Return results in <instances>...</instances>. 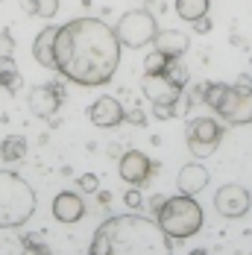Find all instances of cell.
<instances>
[{"mask_svg":"<svg viewBox=\"0 0 252 255\" xmlns=\"http://www.w3.org/2000/svg\"><path fill=\"white\" fill-rule=\"evenodd\" d=\"M121 50L115 26L100 18H74L56 32V71L82 88H97L118 74Z\"/></svg>","mask_w":252,"mask_h":255,"instance_id":"cell-1","label":"cell"},{"mask_svg":"<svg viewBox=\"0 0 252 255\" xmlns=\"http://www.w3.org/2000/svg\"><path fill=\"white\" fill-rule=\"evenodd\" d=\"M109 241H112V253L121 255H135V253H167L176 250L182 241L167 238L158 220L141 217V214H124V217H109L100 226Z\"/></svg>","mask_w":252,"mask_h":255,"instance_id":"cell-2","label":"cell"},{"mask_svg":"<svg viewBox=\"0 0 252 255\" xmlns=\"http://www.w3.org/2000/svg\"><path fill=\"white\" fill-rule=\"evenodd\" d=\"M35 214V191L15 170H0V229H18Z\"/></svg>","mask_w":252,"mask_h":255,"instance_id":"cell-3","label":"cell"},{"mask_svg":"<svg viewBox=\"0 0 252 255\" xmlns=\"http://www.w3.org/2000/svg\"><path fill=\"white\" fill-rule=\"evenodd\" d=\"M158 226L167 238H176V241H188L191 235H197L202 229V208L194 197L188 194H179V197H167L164 205L158 208L155 214Z\"/></svg>","mask_w":252,"mask_h":255,"instance_id":"cell-4","label":"cell"},{"mask_svg":"<svg viewBox=\"0 0 252 255\" xmlns=\"http://www.w3.org/2000/svg\"><path fill=\"white\" fill-rule=\"evenodd\" d=\"M155 32H158L155 15H150L147 9L126 12V15H121V21L115 24V35H118L121 47H129V50H141V47L152 44Z\"/></svg>","mask_w":252,"mask_h":255,"instance_id":"cell-5","label":"cell"},{"mask_svg":"<svg viewBox=\"0 0 252 255\" xmlns=\"http://www.w3.org/2000/svg\"><path fill=\"white\" fill-rule=\"evenodd\" d=\"M185 141H188V150L197 158L205 155H214V150L220 147L223 141V129L214 118H197V121H188L185 127Z\"/></svg>","mask_w":252,"mask_h":255,"instance_id":"cell-6","label":"cell"},{"mask_svg":"<svg viewBox=\"0 0 252 255\" xmlns=\"http://www.w3.org/2000/svg\"><path fill=\"white\" fill-rule=\"evenodd\" d=\"M217 115L226 124H235V127L252 124V91H241V88L229 85L223 103L217 106Z\"/></svg>","mask_w":252,"mask_h":255,"instance_id":"cell-7","label":"cell"},{"mask_svg":"<svg viewBox=\"0 0 252 255\" xmlns=\"http://www.w3.org/2000/svg\"><path fill=\"white\" fill-rule=\"evenodd\" d=\"M214 208H217V214H223L229 220H238V217H244L252 208V194L244 185H235V182L223 185L214 194Z\"/></svg>","mask_w":252,"mask_h":255,"instance_id":"cell-8","label":"cell"},{"mask_svg":"<svg viewBox=\"0 0 252 255\" xmlns=\"http://www.w3.org/2000/svg\"><path fill=\"white\" fill-rule=\"evenodd\" d=\"M118 170H121V179H124L126 185L141 188V185H147V182H150V176L155 173V164H152V161L141 153V150H126V153L121 155Z\"/></svg>","mask_w":252,"mask_h":255,"instance_id":"cell-9","label":"cell"},{"mask_svg":"<svg viewBox=\"0 0 252 255\" xmlns=\"http://www.w3.org/2000/svg\"><path fill=\"white\" fill-rule=\"evenodd\" d=\"M182 91H185V88L173 85L164 74H144V77H141V94H144L152 106H155V103L173 106V103L182 97Z\"/></svg>","mask_w":252,"mask_h":255,"instance_id":"cell-10","label":"cell"},{"mask_svg":"<svg viewBox=\"0 0 252 255\" xmlns=\"http://www.w3.org/2000/svg\"><path fill=\"white\" fill-rule=\"evenodd\" d=\"M88 118H91V124L100 129H115L124 124L126 118V109L121 103L115 100V97H100V100L91 103V109H88Z\"/></svg>","mask_w":252,"mask_h":255,"instance_id":"cell-11","label":"cell"},{"mask_svg":"<svg viewBox=\"0 0 252 255\" xmlns=\"http://www.w3.org/2000/svg\"><path fill=\"white\" fill-rule=\"evenodd\" d=\"M62 97H65L62 85H38L29 94V112L35 118H53L62 106Z\"/></svg>","mask_w":252,"mask_h":255,"instance_id":"cell-12","label":"cell"},{"mask_svg":"<svg viewBox=\"0 0 252 255\" xmlns=\"http://www.w3.org/2000/svg\"><path fill=\"white\" fill-rule=\"evenodd\" d=\"M53 217H56L59 223H65V226L79 223V220L85 217V203H82V197L74 194V191L56 194V200H53Z\"/></svg>","mask_w":252,"mask_h":255,"instance_id":"cell-13","label":"cell"},{"mask_svg":"<svg viewBox=\"0 0 252 255\" xmlns=\"http://www.w3.org/2000/svg\"><path fill=\"white\" fill-rule=\"evenodd\" d=\"M208 170L202 167V164H197V161H191V164H185L182 170H179V179H176V185H179V191L182 194H188V197H197L200 191H205L208 188Z\"/></svg>","mask_w":252,"mask_h":255,"instance_id":"cell-14","label":"cell"},{"mask_svg":"<svg viewBox=\"0 0 252 255\" xmlns=\"http://www.w3.org/2000/svg\"><path fill=\"white\" fill-rule=\"evenodd\" d=\"M56 32H59V26H44L38 32V38L32 41L35 62H41L47 71H56Z\"/></svg>","mask_w":252,"mask_h":255,"instance_id":"cell-15","label":"cell"},{"mask_svg":"<svg viewBox=\"0 0 252 255\" xmlns=\"http://www.w3.org/2000/svg\"><path fill=\"white\" fill-rule=\"evenodd\" d=\"M152 47L161 50L164 56H185L191 47V38L179 29H158L155 38H152Z\"/></svg>","mask_w":252,"mask_h":255,"instance_id":"cell-16","label":"cell"},{"mask_svg":"<svg viewBox=\"0 0 252 255\" xmlns=\"http://www.w3.org/2000/svg\"><path fill=\"white\" fill-rule=\"evenodd\" d=\"M21 85H24V77H21L15 59L12 56H0V88H6V91L15 94Z\"/></svg>","mask_w":252,"mask_h":255,"instance_id":"cell-17","label":"cell"},{"mask_svg":"<svg viewBox=\"0 0 252 255\" xmlns=\"http://www.w3.org/2000/svg\"><path fill=\"white\" fill-rule=\"evenodd\" d=\"M26 155V138L24 135H6L0 141V158L3 161H21Z\"/></svg>","mask_w":252,"mask_h":255,"instance_id":"cell-18","label":"cell"},{"mask_svg":"<svg viewBox=\"0 0 252 255\" xmlns=\"http://www.w3.org/2000/svg\"><path fill=\"white\" fill-rule=\"evenodd\" d=\"M176 15L182 21L194 24L197 18L208 15V0H176Z\"/></svg>","mask_w":252,"mask_h":255,"instance_id":"cell-19","label":"cell"},{"mask_svg":"<svg viewBox=\"0 0 252 255\" xmlns=\"http://www.w3.org/2000/svg\"><path fill=\"white\" fill-rule=\"evenodd\" d=\"M161 74H164V77L170 79L173 85H179V88H185V85H188V68H185V62H182V56H170Z\"/></svg>","mask_w":252,"mask_h":255,"instance_id":"cell-20","label":"cell"},{"mask_svg":"<svg viewBox=\"0 0 252 255\" xmlns=\"http://www.w3.org/2000/svg\"><path fill=\"white\" fill-rule=\"evenodd\" d=\"M226 88L229 85H223V82H202V103L217 112V106L226 97Z\"/></svg>","mask_w":252,"mask_h":255,"instance_id":"cell-21","label":"cell"},{"mask_svg":"<svg viewBox=\"0 0 252 255\" xmlns=\"http://www.w3.org/2000/svg\"><path fill=\"white\" fill-rule=\"evenodd\" d=\"M167 59H170V56H164L161 50H155V47H152V53L144 59V74H161V71H164V65H167Z\"/></svg>","mask_w":252,"mask_h":255,"instance_id":"cell-22","label":"cell"},{"mask_svg":"<svg viewBox=\"0 0 252 255\" xmlns=\"http://www.w3.org/2000/svg\"><path fill=\"white\" fill-rule=\"evenodd\" d=\"M91 255H112V241H109V235L103 229L94 232V241H91Z\"/></svg>","mask_w":252,"mask_h":255,"instance_id":"cell-23","label":"cell"},{"mask_svg":"<svg viewBox=\"0 0 252 255\" xmlns=\"http://www.w3.org/2000/svg\"><path fill=\"white\" fill-rule=\"evenodd\" d=\"M76 182H79V191L82 194H97L100 191V179L94 176V173H82Z\"/></svg>","mask_w":252,"mask_h":255,"instance_id":"cell-24","label":"cell"},{"mask_svg":"<svg viewBox=\"0 0 252 255\" xmlns=\"http://www.w3.org/2000/svg\"><path fill=\"white\" fill-rule=\"evenodd\" d=\"M59 12V0H35V15L38 18H53Z\"/></svg>","mask_w":252,"mask_h":255,"instance_id":"cell-25","label":"cell"},{"mask_svg":"<svg viewBox=\"0 0 252 255\" xmlns=\"http://www.w3.org/2000/svg\"><path fill=\"white\" fill-rule=\"evenodd\" d=\"M126 124H132V127H147V115L141 112V109H126Z\"/></svg>","mask_w":252,"mask_h":255,"instance_id":"cell-26","label":"cell"},{"mask_svg":"<svg viewBox=\"0 0 252 255\" xmlns=\"http://www.w3.org/2000/svg\"><path fill=\"white\" fill-rule=\"evenodd\" d=\"M12 53H15V38L6 29H0V56H12Z\"/></svg>","mask_w":252,"mask_h":255,"instance_id":"cell-27","label":"cell"},{"mask_svg":"<svg viewBox=\"0 0 252 255\" xmlns=\"http://www.w3.org/2000/svg\"><path fill=\"white\" fill-rule=\"evenodd\" d=\"M124 203L132 208V211H138L141 205H144V197H141V191L138 188H132V191H126V197H124Z\"/></svg>","mask_w":252,"mask_h":255,"instance_id":"cell-28","label":"cell"},{"mask_svg":"<svg viewBox=\"0 0 252 255\" xmlns=\"http://www.w3.org/2000/svg\"><path fill=\"white\" fill-rule=\"evenodd\" d=\"M152 118H158V121H170V118H176V115H173V106H161V103H155Z\"/></svg>","mask_w":252,"mask_h":255,"instance_id":"cell-29","label":"cell"},{"mask_svg":"<svg viewBox=\"0 0 252 255\" xmlns=\"http://www.w3.org/2000/svg\"><path fill=\"white\" fill-rule=\"evenodd\" d=\"M24 247H26V253H35V255L50 253V247H44V244H38V241H32V238H24Z\"/></svg>","mask_w":252,"mask_h":255,"instance_id":"cell-30","label":"cell"},{"mask_svg":"<svg viewBox=\"0 0 252 255\" xmlns=\"http://www.w3.org/2000/svg\"><path fill=\"white\" fill-rule=\"evenodd\" d=\"M164 200H167V197H161V194H152V197H150V200H147L144 205H150V211H152V214H158V208L164 205Z\"/></svg>","mask_w":252,"mask_h":255,"instance_id":"cell-31","label":"cell"},{"mask_svg":"<svg viewBox=\"0 0 252 255\" xmlns=\"http://www.w3.org/2000/svg\"><path fill=\"white\" fill-rule=\"evenodd\" d=\"M235 88H241V91H252V77L250 74H241V77L235 79Z\"/></svg>","mask_w":252,"mask_h":255,"instance_id":"cell-32","label":"cell"},{"mask_svg":"<svg viewBox=\"0 0 252 255\" xmlns=\"http://www.w3.org/2000/svg\"><path fill=\"white\" fill-rule=\"evenodd\" d=\"M194 29H197V32H211V18H208V15L197 18V21H194Z\"/></svg>","mask_w":252,"mask_h":255,"instance_id":"cell-33","label":"cell"},{"mask_svg":"<svg viewBox=\"0 0 252 255\" xmlns=\"http://www.w3.org/2000/svg\"><path fill=\"white\" fill-rule=\"evenodd\" d=\"M97 200H100V205H109L112 194H109V191H97Z\"/></svg>","mask_w":252,"mask_h":255,"instance_id":"cell-34","label":"cell"},{"mask_svg":"<svg viewBox=\"0 0 252 255\" xmlns=\"http://www.w3.org/2000/svg\"><path fill=\"white\" fill-rule=\"evenodd\" d=\"M21 6H24V12H35V0H21Z\"/></svg>","mask_w":252,"mask_h":255,"instance_id":"cell-35","label":"cell"}]
</instances>
